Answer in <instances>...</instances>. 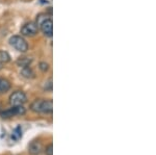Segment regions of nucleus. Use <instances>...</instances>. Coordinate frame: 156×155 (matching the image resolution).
<instances>
[{"instance_id": "nucleus-6", "label": "nucleus", "mask_w": 156, "mask_h": 155, "mask_svg": "<svg viewBox=\"0 0 156 155\" xmlns=\"http://www.w3.org/2000/svg\"><path fill=\"white\" fill-rule=\"evenodd\" d=\"M40 27H41L42 31L44 32L45 36L47 37H51L52 36V29H53V23H52V20L47 18L45 21H43L41 25H40Z\"/></svg>"}, {"instance_id": "nucleus-1", "label": "nucleus", "mask_w": 156, "mask_h": 155, "mask_svg": "<svg viewBox=\"0 0 156 155\" xmlns=\"http://www.w3.org/2000/svg\"><path fill=\"white\" fill-rule=\"evenodd\" d=\"M30 108L32 111L39 112V114H51L53 111V102L51 99H37L31 103Z\"/></svg>"}, {"instance_id": "nucleus-4", "label": "nucleus", "mask_w": 156, "mask_h": 155, "mask_svg": "<svg viewBox=\"0 0 156 155\" xmlns=\"http://www.w3.org/2000/svg\"><path fill=\"white\" fill-rule=\"evenodd\" d=\"M25 112H26V111H25L23 105H18V106H12V108L3 111L1 114V116L2 118H12V117L15 116H22Z\"/></svg>"}, {"instance_id": "nucleus-14", "label": "nucleus", "mask_w": 156, "mask_h": 155, "mask_svg": "<svg viewBox=\"0 0 156 155\" xmlns=\"http://www.w3.org/2000/svg\"><path fill=\"white\" fill-rule=\"evenodd\" d=\"M44 90H45V91H49V92L52 90V80H51V79H49V80L47 81L46 83H45Z\"/></svg>"}, {"instance_id": "nucleus-2", "label": "nucleus", "mask_w": 156, "mask_h": 155, "mask_svg": "<svg viewBox=\"0 0 156 155\" xmlns=\"http://www.w3.org/2000/svg\"><path fill=\"white\" fill-rule=\"evenodd\" d=\"M9 44L14 47L17 51L20 52H26L28 50V44L25 41V39H23L20 36H12L9 39Z\"/></svg>"}, {"instance_id": "nucleus-16", "label": "nucleus", "mask_w": 156, "mask_h": 155, "mask_svg": "<svg viewBox=\"0 0 156 155\" xmlns=\"http://www.w3.org/2000/svg\"><path fill=\"white\" fill-rule=\"evenodd\" d=\"M46 19H47V17H44V15H40V16L37 17V26H40L42 22L45 21Z\"/></svg>"}, {"instance_id": "nucleus-17", "label": "nucleus", "mask_w": 156, "mask_h": 155, "mask_svg": "<svg viewBox=\"0 0 156 155\" xmlns=\"http://www.w3.org/2000/svg\"><path fill=\"white\" fill-rule=\"evenodd\" d=\"M1 68H2V64L0 62V69H1Z\"/></svg>"}, {"instance_id": "nucleus-7", "label": "nucleus", "mask_w": 156, "mask_h": 155, "mask_svg": "<svg viewBox=\"0 0 156 155\" xmlns=\"http://www.w3.org/2000/svg\"><path fill=\"white\" fill-rule=\"evenodd\" d=\"M28 152L31 155H39L42 152V144L39 141H32L28 145Z\"/></svg>"}, {"instance_id": "nucleus-8", "label": "nucleus", "mask_w": 156, "mask_h": 155, "mask_svg": "<svg viewBox=\"0 0 156 155\" xmlns=\"http://www.w3.org/2000/svg\"><path fill=\"white\" fill-rule=\"evenodd\" d=\"M11 89V83L9 80L4 78H0V94H4L9 91Z\"/></svg>"}, {"instance_id": "nucleus-9", "label": "nucleus", "mask_w": 156, "mask_h": 155, "mask_svg": "<svg viewBox=\"0 0 156 155\" xmlns=\"http://www.w3.org/2000/svg\"><path fill=\"white\" fill-rule=\"evenodd\" d=\"M32 59L30 57L23 56V57H19L18 61H17V65L21 68H25V67H29V65L31 64Z\"/></svg>"}, {"instance_id": "nucleus-5", "label": "nucleus", "mask_w": 156, "mask_h": 155, "mask_svg": "<svg viewBox=\"0 0 156 155\" xmlns=\"http://www.w3.org/2000/svg\"><path fill=\"white\" fill-rule=\"evenodd\" d=\"M21 33L26 37H34L37 33V25L34 22H29L23 25L21 28Z\"/></svg>"}, {"instance_id": "nucleus-11", "label": "nucleus", "mask_w": 156, "mask_h": 155, "mask_svg": "<svg viewBox=\"0 0 156 155\" xmlns=\"http://www.w3.org/2000/svg\"><path fill=\"white\" fill-rule=\"evenodd\" d=\"M11 61V56L6 51H0V62L1 64H5Z\"/></svg>"}, {"instance_id": "nucleus-12", "label": "nucleus", "mask_w": 156, "mask_h": 155, "mask_svg": "<svg viewBox=\"0 0 156 155\" xmlns=\"http://www.w3.org/2000/svg\"><path fill=\"white\" fill-rule=\"evenodd\" d=\"M12 137H15V139H19L20 137L22 136V132H21V129H20V127H17L16 129L14 130L12 132Z\"/></svg>"}, {"instance_id": "nucleus-3", "label": "nucleus", "mask_w": 156, "mask_h": 155, "mask_svg": "<svg viewBox=\"0 0 156 155\" xmlns=\"http://www.w3.org/2000/svg\"><path fill=\"white\" fill-rule=\"evenodd\" d=\"M26 101H27V97L22 91L14 92L11 95V97H9V103H11L12 106L23 105Z\"/></svg>"}, {"instance_id": "nucleus-10", "label": "nucleus", "mask_w": 156, "mask_h": 155, "mask_svg": "<svg viewBox=\"0 0 156 155\" xmlns=\"http://www.w3.org/2000/svg\"><path fill=\"white\" fill-rule=\"evenodd\" d=\"M21 74L22 76L25 77V78H34V72L32 71L31 68H29V67H25V68H22L21 70Z\"/></svg>"}, {"instance_id": "nucleus-13", "label": "nucleus", "mask_w": 156, "mask_h": 155, "mask_svg": "<svg viewBox=\"0 0 156 155\" xmlns=\"http://www.w3.org/2000/svg\"><path fill=\"white\" fill-rule=\"evenodd\" d=\"M45 153H46V155H53V146H52V144H50L46 147Z\"/></svg>"}, {"instance_id": "nucleus-15", "label": "nucleus", "mask_w": 156, "mask_h": 155, "mask_svg": "<svg viewBox=\"0 0 156 155\" xmlns=\"http://www.w3.org/2000/svg\"><path fill=\"white\" fill-rule=\"evenodd\" d=\"M40 69H41L43 72H46L47 70L49 69V65L46 64V62H41V64H40Z\"/></svg>"}]
</instances>
